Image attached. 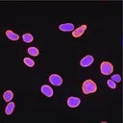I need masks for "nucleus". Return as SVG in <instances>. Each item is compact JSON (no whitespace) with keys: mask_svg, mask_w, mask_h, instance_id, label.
Returning a JSON list of instances; mask_svg holds the SVG:
<instances>
[{"mask_svg":"<svg viewBox=\"0 0 123 123\" xmlns=\"http://www.w3.org/2000/svg\"><path fill=\"white\" fill-rule=\"evenodd\" d=\"M13 110H14V103L10 101L5 108V112H6V114H11L13 111Z\"/></svg>","mask_w":123,"mask_h":123,"instance_id":"10","label":"nucleus"},{"mask_svg":"<svg viewBox=\"0 0 123 123\" xmlns=\"http://www.w3.org/2000/svg\"><path fill=\"white\" fill-rule=\"evenodd\" d=\"M59 29L63 32H69L74 30V24L73 23H63L59 26Z\"/></svg>","mask_w":123,"mask_h":123,"instance_id":"8","label":"nucleus"},{"mask_svg":"<svg viewBox=\"0 0 123 123\" xmlns=\"http://www.w3.org/2000/svg\"><path fill=\"white\" fill-rule=\"evenodd\" d=\"M12 97H13V93H12V90H7L3 94V98H4V100L6 102H10L12 99Z\"/></svg>","mask_w":123,"mask_h":123,"instance_id":"11","label":"nucleus"},{"mask_svg":"<svg viewBox=\"0 0 123 123\" xmlns=\"http://www.w3.org/2000/svg\"><path fill=\"white\" fill-rule=\"evenodd\" d=\"M22 38H23V40L25 41V42H32L33 41V39H34V37H33V36L31 35V34H29V33H26V34H24L23 36H22Z\"/></svg>","mask_w":123,"mask_h":123,"instance_id":"12","label":"nucleus"},{"mask_svg":"<svg viewBox=\"0 0 123 123\" xmlns=\"http://www.w3.org/2000/svg\"><path fill=\"white\" fill-rule=\"evenodd\" d=\"M94 62V58L91 56V55H87L86 57H84L81 62H80V64L83 66V67H86V66H89L90 64H92Z\"/></svg>","mask_w":123,"mask_h":123,"instance_id":"4","label":"nucleus"},{"mask_svg":"<svg viewBox=\"0 0 123 123\" xmlns=\"http://www.w3.org/2000/svg\"><path fill=\"white\" fill-rule=\"evenodd\" d=\"M38 49L36 48V47H30L28 48V54L32 55V56H37L38 55Z\"/></svg>","mask_w":123,"mask_h":123,"instance_id":"13","label":"nucleus"},{"mask_svg":"<svg viewBox=\"0 0 123 123\" xmlns=\"http://www.w3.org/2000/svg\"><path fill=\"white\" fill-rule=\"evenodd\" d=\"M86 30V25H81L80 27H78L77 29H75V30H73L72 31V36L74 37H81L84 33H85V31Z\"/></svg>","mask_w":123,"mask_h":123,"instance_id":"5","label":"nucleus"},{"mask_svg":"<svg viewBox=\"0 0 123 123\" xmlns=\"http://www.w3.org/2000/svg\"><path fill=\"white\" fill-rule=\"evenodd\" d=\"M24 63L27 66H30V67H32V66L35 65V62L32 59H30V58H24Z\"/></svg>","mask_w":123,"mask_h":123,"instance_id":"14","label":"nucleus"},{"mask_svg":"<svg viewBox=\"0 0 123 123\" xmlns=\"http://www.w3.org/2000/svg\"><path fill=\"white\" fill-rule=\"evenodd\" d=\"M40 90H41V92H42L44 95H46L47 97H51V96L53 95V89H52V87H51L50 86H48V85H43V86H41Z\"/></svg>","mask_w":123,"mask_h":123,"instance_id":"7","label":"nucleus"},{"mask_svg":"<svg viewBox=\"0 0 123 123\" xmlns=\"http://www.w3.org/2000/svg\"><path fill=\"white\" fill-rule=\"evenodd\" d=\"M49 82L52 84V85H54V86H61L62 84V77L60 76V75H58V74H52V75H50V77H49Z\"/></svg>","mask_w":123,"mask_h":123,"instance_id":"3","label":"nucleus"},{"mask_svg":"<svg viewBox=\"0 0 123 123\" xmlns=\"http://www.w3.org/2000/svg\"><path fill=\"white\" fill-rule=\"evenodd\" d=\"M100 70H101V73L102 74H104V75H110L113 71V66L109 62H103L101 63V65H100Z\"/></svg>","mask_w":123,"mask_h":123,"instance_id":"2","label":"nucleus"},{"mask_svg":"<svg viewBox=\"0 0 123 123\" xmlns=\"http://www.w3.org/2000/svg\"><path fill=\"white\" fill-rule=\"evenodd\" d=\"M107 85L111 87V88H115L116 87V83L113 81V80H108V82H107Z\"/></svg>","mask_w":123,"mask_h":123,"instance_id":"15","label":"nucleus"},{"mask_svg":"<svg viewBox=\"0 0 123 123\" xmlns=\"http://www.w3.org/2000/svg\"><path fill=\"white\" fill-rule=\"evenodd\" d=\"M111 80H113L115 83H119L121 81V77H120L119 74H114V75L111 76Z\"/></svg>","mask_w":123,"mask_h":123,"instance_id":"16","label":"nucleus"},{"mask_svg":"<svg viewBox=\"0 0 123 123\" xmlns=\"http://www.w3.org/2000/svg\"><path fill=\"white\" fill-rule=\"evenodd\" d=\"M82 89H83V92L85 94H89V93H93L97 90V86L92 80L88 79V80H86L83 83Z\"/></svg>","mask_w":123,"mask_h":123,"instance_id":"1","label":"nucleus"},{"mask_svg":"<svg viewBox=\"0 0 123 123\" xmlns=\"http://www.w3.org/2000/svg\"><path fill=\"white\" fill-rule=\"evenodd\" d=\"M6 36L8 37V38H10L11 40H18L19 39V36L15 33H13L11 30H7L6 31Z\"/></svg>","mask_w":123,"mask_h":123,"instance_id":"9","label":"nucleus"},{"mask_svg":"<svg viewBox=\"0 0 123 123\" xmlns=\"http://www.w3.org/2000/svg\"><path fill=\"white\" fill-rule=\"evenodd\" d=\"M80 103H81V100H80L79 98H77V97L71 96V97H69V98L67 99V105H68L70 108H75V107L79 106Z\"/></svg>","mask_w":123,"mask_h":123,"instance_id":"6","label":"nucleus"}]
</instances>
